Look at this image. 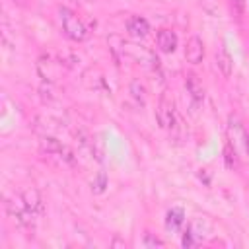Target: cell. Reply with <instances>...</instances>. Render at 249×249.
<instances>
[{"label":"cell","mask_w":249,"mask_h":249,"mask_svg":"<svg viewBox=\"0 0 249 249\" xmlns=\"http://www.w3.org/2000/svg\"><path fill=\"white\" fill-rule=\"evenodd\" d=\"M156 41H158V49L161 53H173L177 49V35L171 29H160Z\"/></svg>","instance_id":"cell-6"},{"label":"cell","mask_w":249,"mask_h":249,"mask_svg":"<svg viewBox=\"0 0 249 249\" xmlns=\"http://www.w3.org/2000/svg\"><path fill=\"white\" fill-rule=\"evenodd\" d=\"M21 196H23V200H25V204L39 216V214H43V198H41V195H39V191L37 189H33V187H29V189H25L23 193H21Z\"/></svg>","instance_id":"cell-9"},{"label":"cell","mask_w":249,"mask_h":249,"mask_svg":"<svg viewBox=\"0 0 249 249\" xmlns=\"http://www.w3.org/2000/svg\"><path fill=\"white\" fill-rule=\"evenodd\" d=\"M41 148H43L47 154H54V156H58V158H62V160H66L68 163H72V161H74L72 152H70L64 144H60L56 138H53V136H45V138L41 140Z\"/></svg>","instance_id":"cell-4"},{"label":"cell","mask_w":249,"mask_h":249,"mask_svg":"<svg viewBox=\"0 0 249 249\" xmlns=\"http://www.w3.org/2000/svg\"><path fill=\"white\" fill-rule=\"evenodd\" d=\"M158 123L161 124V128H167L171 130L177 123V113H175V103L171 99V95L165 91L161 97H160V105H158Z\"/></svg>","instance_id":"cell-3"},{"label":"cell","mask_w":249,"mask_h":249,"mask_svg":"<svg viewBox=\"0 0 249 249\" xmlns=\"http://www.w3.org/2000/svg\"><path fill=\"white\" fill-rule=\"evenodd\" d=\"M230 2H231L233 10H235L237 14H241V12H243V8H245V0H230Z\"/></svg>","instance_id":"cell-15"},{"label":"cell","mask_w":249,"mask_h":249,"mask_svg":"<svg viewBox=\"0 0 249 249\" xmlns=\"http://www.w3.org/2000/svg\"><path fill=\"white\" fill-rule=\"evenodd\" d=\"M58 19H60V25H62V31L68 39L72 41H84L88 37V29L86 25L82 23V19L70 10V8H58Z\"/></svg>","instance_id":"cell-1"},{"label":"cell","mask_w":249,"mask_h":249,"mask_svg":"<svg viewBox=\"0 0 249 249\" xmlns=\"http://www.w3.org/2000/svg\"><path fill=\"white\" fill-rule=\"evenodd\" d=\"M144 247H163V241L158 237H152L150 233H146L144 237Z\"/></svg>","instance_id":"cell-14"},{"label":"cell","mask_w":249,"mask_h":249,"mask_svg":"<svg viewBox=\"0 0 249 249\" xmlns=\"http://www.w3.org/2000/svg\"><path fill=\"white\" fill-rule=\"evenodd\" d=\"M195 235H196V233H195L193 226H191V228H187V231L183 233V241H181V243H183V247H193V245H196V241H198V239H196Z\"/></svg>","instance_id":"cell-13"},{"label":"cell","mask_w":249,"mask_h":249,"mask_svg":"<svg viewBox=\"0 0 249 249\" xmlns=\"http://www.w3.org/2000/svg\"><path fill=\"white\" fill-rule=\"evenodd\" d=\"M183 224H185V212H183V208L175 206V208L167 210V214H165V228L167 230L179 231Z\"/></svg>","instance_id":"cell-10"},{"label":"cell","mask_w":249,"mask_h":249,"mask_svg":"<svg viewBox=\"0 0 249 249\" xmlns=\"http://www.w3.org/2000/svg\"><path fill=\"white\" fill-rule=\"evenodd\" d=\"M6 210H8V214L16 220V224L21 226V228H31L33 222H35V218H37V214L25 204L21 193L6 200Z\"/></svg>","instance_id":"cell-2"},{"label":"cell","mask_w":249,"mask_h":249,"mask_svg":"<svg viewBox=\"0 0 249 249\" xmlns=\"http://www.w3.org/2000/svg\"><path fill=\"white\" fill-rule=\"evenodd\" d=\"M14 2H16V4H19V6H25V4H27L25 0H14Z\"/></svg>","instance_id":"cell-16"},{"label":"cell","mask_w":249,"mask_h":249,"mask_svg":"<svg viewBox=\"0 0 249 249\" xmlns=\"http://www.w3.org/2000/svg\"><path fill=\"white\" fill-rule=\"evenodd\" d=\"M185 86H187V91L193 95L195 101H202V99H204V88H202L200 80H198L195 74H189V76H187Z\"/></svg>","instance_id":"cell-11"},{"label":"cell","mask_w":249,"mask_h":249,"mask_svg":"<svg viewBox=\"0 0 249 249\" xmlns=\"http://www.w3.org/2000/svg\"><path fill=\"white\" fill-rule=\"evenodd\" d=\"M130 93H132V97L138 101V103H142L144 105V101H146V91H144V86L138 82V80H134L132 84H130Z\"/></svg>","instance_id":"cell-12"},{"label":"cell","mask_w":249,"mask_h":249,"mask_svg":"<svg viewBox=\"0 0 249 249\" xmlns=\"http://www.w3.org/2000/svg\"><path fill=\"white\" fill-rule=\"evenodd\" d=\"M216 66H218V70L226 76V78H230L231 76V70H233V60H231V54L228 53V49L222 45L220 49H218V53H216Z\"/></svg>","instance_id":"cell-8"},{"label":"cell","mask_w":249,"mask_h":249,"mask_svg":"<svg viewBox=\"0 0 249 249\" xmlns=\"http://www.w3.org/2000/svg\"><path fill=\"white\" fill-rule=\"evenodd\" d=\"M126 31H128L132 37L142 39V37L148 35V31H150V23H148L144 18H140V16H132V18L126 19Z\"/></svg>","instance_id":"cell-7"},{"label":"cell","mask_w":249,"mask_h":249,"mask_svg":"<svg viewBox=\"0 0 249 249\" xmlns=\"http://www.w3.org/2000/svg\"><path fill=\"white\" fill-rule=\"evenodd\" d=\"M185 58L191 64H198L204 58V45H202V39L200 37H196V35L189 37L187 47H185Z\"/></svg>","instance_id":"cell-5"}]
</instances>
